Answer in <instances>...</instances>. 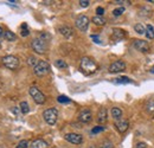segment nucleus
I'll use <instances>...</instances> for the list:
<instances>
[{
    "label": "nucleus",
    "instance_id": "f257e3e1",
    "mask_svg": "<svg viewBox=\"0 0 154 148\" xmlns=\"http://www.w3.org/2000/svg\"><path fill=\"white\" fill-rule=\"evenodd\" d=\"M79 68H81V71L84 75H93L95 74L98 69L96 62L89 57H83L81 59V64H79Z\"/></svg>",
    "mask_w": 154,
    "mask_h": 148
},
{
    "label": "nucleus",
    "instance_id": "f03ea898",
    "mask_svg": "<svg viewBox=\"0 0 154 148\" xmlns=\"http://www.w3.org/2000/svg\"><path fill=\"white\" fill-rule=\"evenodd\" d=\"M32 49H33V51L35 52H37V54H45L46 51H48V48H49V45H48V42L46 40H44V39H42V38H35L33 40H32Z\"/></svg>",
    "mask_w": 154,
    "mask_h": 148
},
{
    "label": "nucleus",
    "instance_id": "7ed1b4c3",
    "mask_svg": "<svg viewBox=\"0 0 154 148\" xmlns=\"http://www.w3.org/2000/svg\"><path fill=\"white\" fill-rule=\"evenodd\" d=\"M43 117L45 120V122L50 126H54L56 122H57L58 119V111L56 108H50V109H46V110L43 113Z\"/></svg>",
    "mask_w": 154,
    "mask_h": 148
},
{
    "label": "nucleus",
    "instance_id": "20e7f679",
    "mask_svg": "<svg viewBox=\"0 0 154 148\" xmlns=\"http://www.w3.org/2000/svg\"><path fill=\"white\" fill-rule=\"evenodd\" d=\"M2 64L10 70H16L19 68V59L16 56H5V57H2Z\"/></svg>",
    "mask_w": 154,
    "mask_h": 148
},
{
    "label": "nucleus",
    "instance_id": "39448f33",
    "mask_svg": "<svg viewBox=\"0 0 154 148\" xmlns=\"http://www.w3.org/2000/svg\"><path fill=\"white\" fill-rule=\"evenodd\" d=\"M33 71L38 77H43L50 72V64L45 60H39L37 65L33 68Z\"/></svg>",
    "mask_w": 154,
    "mask_h": 148
},
{
    "label": "nucleus",
    "instance_id": "423d86ee",
    "mask_svg": "<svg viewBox=\"0 0 154 148\" xmlns=\"http://www.w3.org/2000/svg\"><path fill=\"white\" fill-rule=\"evenodd\" d=\"M29 93H30V95L32 96V98L35 100L36 103L43 104V103L45 102V95L42 93L37 87H31L30 90H29Z\"/></svg>",
    "mask_w": 154,
    "mask_h": 148
},
{
    "label": "nucleus",
    "instance_id": "0eeeda50",
    "mask_svg": "<svg viewBox=\"0 0 154 148\" xmlns=\"http://www.w3.org/2000/svg\"><path fill=\"white\" fill-rule=\"evenodd\" d=\"M75 24H76V27L79 31L85 32L89 27V18L87 16H79V17H77Z\"/></svg>",
    "mask_w": 154,
    "mask_h": 148
},
{
    "label": "nucleus",
    "instance_id": "6e6552de",
    "mask_svg": "<svg viewBox=\"0 0 154 148\" xmlns=\"http://www.w3.org/2000/svg\"><path fill=\"white\" fill-rule=\"evenodd\" d=\"M125 70H126V63L123 60H116L109 65V72L112 74H117Z\"/></svg>",
    "mask_w": 154,
    "mask_h": 148
},
{
    "label": "nucleus",
    "instance_id": "1a4fd4ad",
    "mask_svg": "<svg viewBox=\"0 0 154 148\" xmlns=\"http://www.w3.org/2000/svg\"><path fill=\"white\" fill-rule=\"evenodd\" d=\"M133 46H134L137 51L143 52V54H146V52H148V51H149V44H148L146 40L135 39L134 43H133Z\"/></svg>",
    "mask_w": 154,
    "mask_h": 148
},
{
    "label": "nucleus",
    "instance_id": "9d476101",
    "mask_svg": "<svg viewBox=\"0 0 154 148\" xmlns=\"http://www.w3.org/2000/svg\"><path fill=\"white\" fill-rule=\"evenodd\" d=\"M64 139H65L66 141L74 143V145H81V143L83 142V137H82V135L76 134V133H69V134H66V135L64 136Z\"/></svg>",
    "mask_w": 154,
    "mask_h": 148
},
{
    "label": "nucleus",
    "instance_id": "9b49d317",
    "mask_svg": "<svg viewBox=\"0 0 154 148\" xmlns=\"http://www.w3.org/2000/svg\"><path fill=\"white\" fill-rule=\"evenodd\" d=\"M91 119H93V115H91V111L89 110V109H83V110L79 111V114H78V120L81 122H83V123L90 122Z\"/></svg>",
    "mask_w": 154,
    "mask_h": 148
},
{
    "label": "nucleus",
    "instance_id": "f8f14e48",
    "mask_svg": "<svg viewBox=\"0 0 154 148\" xmlns=\"http://www.w3.org/2000/svg\"><path fill=\"white\" fill-rule=\"evenodd\" d=\"M126 31L122 30V29H114L113 30V33H112V39H114L115 42H120V40H123L126 38Z\"/></svg>",
    "mask_w": 154,
    "mask_h": 148
},
{
    "label": "nucleus",
    "instance_id": "ddd939ff",
    "mask_svg": "<svg viewBox=\"0 0 154 148\" xmlns=\"http://www.w3.org/2000/svg\"><path fill=\"white\" fill-rule=\"evenodd\" d=\"M115 127L120 133H125L126 130L128 129V127H129V122L127 120H122V119L117 120L115 122Z\"/></svg>",
    "mask_w": 154,
    "mask_h": 148
},
{
    "label": "nucleus",
    "instance_id": "4468645a",
    "mask_svg": "<svg viewBox=\"0 0 154 148\" xmlns=\"http://www.w3.org/2000/svg\"><path fill=\"white\" fill-rule=\"evenodd\" d=\"M107 120H108L107 109H106L104 107H102V108L98 110V113H97V122L101 123V125H103V123L107 122Z\"/></svg>",
    "mask_w": 154,
    "mask_h": 148
},
{
    "label": "nucleus",
    "instance_id": "2eb2a0df",
    "mask_svg": "<svg viewBox=\"0 0 154 148\" xmlns=\"http://www.w3.org/2000/svg\"><path fill=\"white\" fill-rule=\"evenodd\" d=\"M30 148H48V143L43 139H36L31 142Z\"/></svg>",
    "mask_w": 154,
    "mask_h": 148
},
{
    "label": "nucleus",
    "instance_id": "dca6fc26",
    "mask_svg": "<svg viewBox=\"0 0 154 148\" xmlns=\"http://www.w3.org/2000/svg\"><path fill=\"white\" fill-rule=\"evenodd\" d=\"M59 32H60V35H63L65 38L72 37V35H74L72 29L69 27V26H60V27H59Z\"/></svg>",
    "mask_w": 154,
    "mask_h": 148
},
{
    "label": "nucleus",
    "instance_id": "f3484780",
    "mask_svg": "<svg viewBox=\"0 0 154 148\" xmlns=\"http://www.w3.org/2000/svg\"><path fill=\"white\" fill-rule=\"evenodd\" d=\"M145 109H146V113L148 115H154V97L149 98L146 104H145Z\"/></svg>",
    "mask_w": 154,
    "mask_h": 148
},
{
    "label": "nucleus",
    "instance_id": "a211bd4d",
    "mask_svg": "<svg viewBox=\"0 0 154 148\" xmlns=\"http://www.w3.org/2000/svg\"><path fill=\"white\" fill-rule=\"evenodd\" d=\"M114 83H117V84H128V83H132V79L128 78L127 76H121V77H117L113 81Z\"/></svg>",
    "mask_w": 154,
    "mask_h": 148
},
{
    "label": "nucleus",
    "instance_id": "6ab92c4d",
    "mask_svg": "<svg viewBox=\"0 0 154 148\" xmlns=\"http://www.w3.org/2000/svg\"><path fill=\"white\" fill-rule=\"evenodd\" d=\"M93 23L97 25V26H103V25H106V23H107V20L103 18V17H100V16H95V17H93Z\"/></svg>",
    "mask_w": 154,
    "mask_h": 148
},
{
    "label": "nucleus",
    "instance_id": "aec40b11",
    "mask_svg": "<svg viewBox=\"0 0 154 148\" xmlns=\"http://www.w3.org/2000/svg\"><path fill=\"white\" fill-rule=\"evenodd\" d=\"M2 37L5 38L6 40H8V42H14V40L17 39V36H16L13 32H11V31H5Z\"/></svg>",
    "mask_w": 154,
    "mask_h": 148
},
{
    "label": "nucleus",
    "instance_id": "412c9836",
    "mask_svg": "<svg viewBox=\"0 0 154 148\" xmlns=\"http://www.w3.org/2000/svg\"><path fill=\"white\" fill-rule=\"evenodd\" d=\"M145 35H146V37L148 38V39H154V29L151 24L147 25V27H146V33H145Z\"/></svg>",
    "mask_w": 154,
    "mask_h": 148
},
{
    "label": "nucleus",
    "instance_id": "4be33fe9",
    "mask_svg": "<svg viewBox=\"0 0 154 148\" xmlns=\"http://www.w3.org/2000/svg\"><path fill=\"white\" fill-rule=\"evenodd\" d=\"M134 30L136 31V33H139V35H145L146 33V27L142 25V24H135L134 26Z\"/></svg>",
    "mask_w": 154,
    "mask_h": 148
},
{
    "label": "nucleus",
    "instance_id": "5701e85b",
    "mask_svg": "<svg viewBox=\"0 0 154 148\" xmlns=\"http://www.w3.org/2000/svg\"><path fill=\"white\" fill-rule=\"evenodd\" d=\"M112 116H113L114 119H121V116H122V110H121L120 108L114 107V108L112 109Z\"/></svg>",
    "mask_w": 154,
    "mask_h": 148
},
{
    "label": "nucleus",
    "instance_id": "b1692460",
    "mask_svg": "<svg viewBox=\"0 0 154 148\" xmlns=\"http://www.w3.org/2000/svg\"><path fill=\"white\" fill-rule=\"evenodd\" d=\"M55 66H57L58 69H66L68 68V64L63 59H57L55 62Z\"/></svg>",
    "mask_w": 154,
    "mask_h": 148
},
{
    "label": "nucleus",
    "instance_id": "393cba45",
    "mask_svg": "<svg viewBox=\"0 0 154 148\" xmlns=\"http://www.w3.org/2000/svg\"><path fill=\"white\" fill-rule=\"evenodd\" d=\"M20 110H21V113H23V114H27V113L30 111V107H29L27 102L23 101V102L20 103Z\"/></svg>",
    "mask_w": 154,
    "mask_h": 148
},
{
    "label": "nucleus",
    "instance_id": "a878e982",
    "mask_svg": "<svg viewBox=\"0 0 154 148\" xmlns=\"http://www.w3.org/2000/svg\"><path fill=\"white\" fill-rule=\"evenodd\" d=\"M20 35H21V37H27L30 35V31H29L26 24H23L21 25V32H20Z\"/></svg>",
    "mask_w": 154,
    "mask_h": 148
},
{
    "label": "nucleus",
    "instance_id": "bb28decb",
    "mask_svg": "<svg viewBox=\"0 0 154 148\" xmlns=\"http://www.w3.org/2000/svg\"><path fill=\"white\" fill-rule=\"evenodd\" d=\"M57 101L59 102V103H70V102H71V101H70V98H69V97H66V96H64V95L58 96Z\"/></svg>",
    "mask_w": 154,
    "mask_h": 148
},
{
    "label": "nucleus",
    "instance_id": "cd10ccee",
    "mask_svg": "<svg viewBox=\"0 0 154 148\" xmlns=\"http://www.w3.org/2000/svg\"><path fill=\"white\" fill-rule=\"evenodd\" d=\"M37 63H38V60H37V58L36 57H29V59H27V64L30 65V66H36L37 65Z\"/></svg>",
    "mask_w": 154,
    "mask_h": 148
},
{
    "label": "nucleus",
    "instance_id": "c85d7f7f",
    "mask_svg": "<svg viewBox=\"0 0 154 148\" xmlns=\"http://www.w3.org/2000/svg\"><path fill=\"white\" fill-rule=\"evenodd\" d=\"M123 12H125V7H119V8H115V10L113 11V14H114L115 17H119V16H121Z\"/></svg>",
    "mask_w": 154,
    "mask_h": 148
},
{
    "label": "nucleus",
    "instance_id": "c756f323",
    "mask_svg": "<svg viewBox=\"0 0 154 148\" xmlns=\"http://www.w3.org/2000/svg\"><path fill=\"white\" fill-rule=\"evenodd\" d=\"M29 147V141L27 140H21L17 145V148H27Z\"/></svg>",
    "mask_w": 154,
    "mask_h": 148
},
{
    "label": "nucleus",
    "instance_id": "7c9ffc66",
    "mask_svg": "<svg viewBox=\"0 0 154 148\" xmlns=\"http://www.w3.org/2000/svg\"><path fill=\"white\" fill-rule=\"evenodd\" d=\"M106 129L103 126H97L95 128H93L91 130V134H98V133H101V131H103V130Z\"/></svg>",
    "mask_w": 154,
    "mask_h": 148
},
{
    "label": "nucleus",
    "instance_id": "2f4dec72",
    "mask_svg": "<svg viewBox=\"0 0 154 148\" xmlns=\"http://www.w3.org/2000/svg\"><path fill=\"white\" fill-rule=\"evenodd\" d=\"M100 148H114V146H113V143L110 141H104Z\"/></svg>",
    "mask_w": 154,
    "mask_h": 148
},
{
    "label": "nucleus",
    "instance_id": "473e14b6",
    "mask_svg": "<svg viewBox=\"0 0 154 148\" xmlns=\"http://www.w3.org/2000/svg\"><path fill=\"white\" fill-rule=\"evenodd\" d=\"M79 5L82 7H88L90 5V1L89 0H79Z\"/></svg>",
    "mask_w": 154,
    "mask_h": 148
},
{
    "label": "nucleus",
    "instance_id": "72a5a7b5",
    "mask_svg": "<svg viewBox=\"0 0 154 148\" xmlns=\"http://www.w3.org/2000/svg\"><path fill=\"white\" fill-rule=\"evenodd\" d=\"M90 38L96 43V44H101V38H100V36H96V35H91L90 36Z\"/></svg>",
    "mask_w": 154,
    "mask_h": 148
},
{
    "label": "nucleus",
    "instance_id": "f704fd0d",
    "mask_svg": "<svg viewBox=\"0 0 154 148\" xmlns=\"http://www.w3.org/2000/svg\"><path fill=\"white\" fill-rule=\"evenodd\" d=\"M96 13H97V16L102 17V16H103V13H104V8H103V7H97V8H96Z\"/></svg>",
    "mask_w": 154,
    "mask_h": 148
},
{
    "label": "nucleus",
    "instance_id": "c9c22d12",
    "mask_svg": "<svg viewBox=\"0 0 154 148\" xmlns=\"http://www.w3.org/2000/svg\"><path fill=\"white\" fill-rule=\"evenodd\" d=\"M136 148H147V145H146L145 142H139V143L136 145Z\"/></svg>",
    "mask_w": 154,
    "mask_h": 148
},
{
    "label": "nucleus",
    "instance_id": "e433bc0d",
    "mask_svg": "<svg viewBox=\"0 0 154 148\" xmlns=\"http://www.w3.org/2000/svg\"><path fill=\"white\" fill-rule=\"evenodd\" d=\"M114 4H119V5H122L123 2H128V1H123V0H115V1H113Z\"/></svg>",
    "mask_w": 154,
    "mask_h": 148
},
{
    "label": "nucleus",
    "instance_id": "4c0bfd02",
    "mask_svg": "<svg viewBox=\"0 0 154 148\" xmlns=\"http://www.w3.org/2000/svg\"><path fill=\"white\" fill-rule=\"evenodd\" d=\"M4 36V30H2V27L0 26V37H2Z\"/></svg>",
    "mask_w": 154,
    "mask_h": 148
},
{
    "label": "nucleus",
    "instance_id": "58836bf2",
    "mask_svg": "<svg viewBox=\"0 0 154 148\" xmlns=\"http://www.w3.org/2000/svg\"><path fill=\"white\" fill-rule=\"evenodd\" d=\"M149 72H151V74H154V66H152V68L149 69Z\"/></svg>",
    "mask_w": 154,
    "mask_h": 148
},
{
    "label": "nucleus",
    "instance_id": "ea45409f",
    "mask_svg": "<svg viewBox=\"0 0 154 148\" xmlns=\"http://www.w3.org/2000/svg\"><path fill=\"white\" fill-rule=\"evenodd\" d=\"M148 2H152V4H154V0H148Z\"/></svg>",
    "mask_w": 154,
    "mask_h": 148
}]
</instances>
